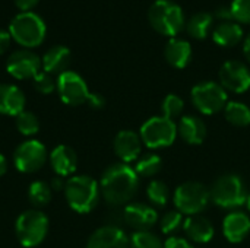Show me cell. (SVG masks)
<instances>
[{"mask_svg":"<svg viewBox=\"0 0 250 248\" xmlns=\"http://www.w3.org/2000/svg\"><path fill=\"white\" fill-rule=\"evenodd\" d=\"M139 189V175L127 164L110 165L100 181V191L104 200L111 206L129 203Z\"/></svg>","mask_w":250,"mask_h":248,"instance_id":"1","label":"cell"},{"mask_svg":"<svg viewBox=\"0 0 250 248\" xmlns=\"http://www.w3.org/2000/svg\"><path fill=\"white\" fill-rule=\"evenodd\" d=\"M148 20L151 26L166 35L176 37L186 25L185 12L173 0H155L148 9Z\"/></svg>","mask_w":250,"mask_h":248,"instance_id":"2","label":"cell"},{"mask_svg":"<svg viewBox=\"0 0 250 248\" xmlns=\"http://www.w3.org/2000/svg\"><path fill=\"white\" fill-rule=\"evenodd\" d=\"M100 186L89 175H75L66 181L64 196L67 205L78 213H89L100 200Z\"/></svg>","mask_w":250,"mask_h":248,"instance_id":"3","label":"cell"},{"mask_svg":"<svg viewBox=\"0 0 250 248\" xmlns=\"http://www.w3.org/2000/svg\"><path fill=\"white\" fill-rule=\"evenodd\" d=\"M9 31L10 37L16 42L31 48L40 45L44 41L47 26L40 15L29 10L16 15L9 25Z\"/></svg>","mask_w":250,"mask_h":248,"instance_id":"4","label":"cell"},{"mask_svg":"<svg viewBox=\"0 0 250 248\" xmlns=\"http://www.w3.org/2000/svg\"><path fill=\"white\" fill-rule=\"evenodd\" d=\"M48 218L40 210H26L15 222V234L21 246L25 248L38 247L47 237Z\"/></svg>","mask_w":250,"mask_h":248,"instance_id":"5","label":"cell"},{"mask_svg":"<svg viewBox=\"0 0 250 248\" xmlns=\"http://www.w3.org/2000/svg\"><path fill=\"white\" fill-rule=\"evenodd\" d=\"M211 200L223 209H237L246 205L248 194L243 180L234 174L220 177L211 190Z\"/></svg>","mask_w":250,"mask_h":248,"instance_id":"6","label":"cell"},{"mask_svg":"<svg viewBox=\"0 0 250 248\" xmlns=\"http://www.w3.org/2000/svg\"><path fill=\"white\" fill-rule=\"evenodd\" d=\"M211 202V191L201 183L189 181L174 191V205L180 213L196 216L204 212Z\"/></svg>","mask_w":250,"mask_h":248,"instance_id":"7","label":"cell"},{"mask_svg":"<svg viewBox=\"0 0 250 248\" xmlns=\"http://www.w3.org/2000/svg\"><path fill=\"white\" fill-rule=\"evenodd\" d=\"M177 126L173 120L161 115V117H152L148 121H145L141 127V140L145 143V146L151 149H160L167 148L173 145V142L177 137Z\"/></svg>","mask_w":250,"mask_h":248,"instance_id":"8","label":"cell"},{"mask_svg":"<svg viewBox=\"0 0 250 248\" xmlns=\"http://www.w3.org/2000/svg\"><path fill=\"white\" fill-rule=\"evenodd\" d=\"M190 95L196 110L207 115L215 114L227 105V91L212 80L195 85Z\"/></svg>","mask_w":250,"mask_h":248,"instance_id":"9","label":"cell"},{"mask_svg":"<svg viewBox=\"0 0 250 248\" xmlns=\"http://www.w3.org/2000/svg\"><path fill=\"white\" fill-rule=\"evenodd\" d=\"M47 161V149L38 140H25L13 152V164L23 174L37 172Z\"/></svg>","mask_w":250,"mask_h":248,"instance_id":"10","label":"cell"},{"mask_svg":"<svg viewBox=\"0 0 250 248\" xmlns=\"http://www.w3.org/2000/svg\"><path fill=\"white\" fill-rule=\"evenodd\" d=\"M56 88L62 101L72 107L86 102L91 94L88 91V85L83 80V77L72 70H66L62 75H59Z\"/></svg>","mask_w":250,"mask_h":248,"instance_id":"11","label":"cell"},{"mask_svg":"<svg viewBox=\"0 0 250 248\" xmlns=\"http://www.w3.org/2000/svg\"><path fill=\"white\" fill-rule=\"evenodd\" d=\"M220 82L224 89L243 94L250 88V70L242 61L229 60L220 69Z\"/></svg>","mask_w":250,"mask_h":248,"instance_id":"12","label":"cell"},{"mask_svg":"<svg viewBox=\"0 0 250 248\" xmlns=\"http://www.w3.org/2000/svg\"><path fill=\"white\" fill-rule=\"evenodd\" d=\"M6 69L16 79H34L40 73L41 58L31 50H18L9 56Z\"/></svg>","mask_w":250,"mask_h":248,"instance_id":"13","label":"cell"},{"mask_svg":"<svg viewBox=\"0 0 250 248\" xmlns=\"http://www.w3.org/2000/svg\"><path fill=\"white\" fill-rule=\"evenodd\" d=\"M129 238L123 229L116 225L98 228L88 240L86 248H129Z\"/></svg>","mask_w":250,"mask_h":248,"instance_id":"14","label":"cell"},{"mask_svg":"<svg viewBox=\"0 0 250 248\" xmlns=\"http://www.w3.org/2000/svg\"><path fill=\"white\" fill-rule=\"evenodd\" d=\"M123 219L129 227H132L136 231H148L155 225L158 215H157L155 209L148 205L129 203L125 208Z\"/></svg>","mask_w":250,"mask_h":248,"instance_id":"15","label":"cell"},{"mask_svg":"<svg viewBox=\"0 0 250 248\" xmlns=\"http://www.w3.org/2000/svg\"><path fill=\"white\" fill-rule=\"evenodd\" d=\"M142 151L141 136L132 130H122L114 137V152L123 161V164H129L138 159Z\"/></svg>","mask_w":250,"mask_h":248,"instance_id":"16","label":"cell"},{"mask_svg":"<svg viewBox=\"0 0 250 248\" xmlns=\"http://www.w3.org/2000/svg\"><path fill=\"white\" fill-rule=\"evenodd\" d=\"M25 108L23 92L9 83H0V114L3 115H19Z\"/></svg>","mask_w":250,"mask_h":248,"instance_id":"17","label":"cell"},{"mask_svg":"<svg viewBox=\"0 0 250 248\" xmlns=\"http://www.w3.org/2000/svg\"><path fill=\"white\" fill-rule=\"evenodd\" d=\"M224 237L230 243H242L250 232V218L245 212H231L223 222Z\"/></svg>","mask_w":250,"mask_h":248,"instance_id":"18","label":"cell"},{"mask_svg":"<svg viewBox=\"0 0 250 248\" xmlns=\"http://www.w3.org/2000/svg\"><path fill=\"white\" fill-rule=\"evenodd\" d=\"M50 165L59 177H69L76 171L78 156L72 148L59 145L50 153Z\"/></svg>","mask_w":250,"mask_h":248,"instance_id":"19","label":"cell"},{"mask_svg":"<svg viewBox=\"0 0 250 248\" xmlns=\"http://www.w3.org/2000/svg\"><path fill=\"white\" fill-rule=\"evenodd\" d=\"M70 63V50L64 45H53L41 58V67L50 75H62Z\"/></svg>","mask_w":250,"mask_h":248,"instance_id":"20","label":"cell"},{"mask_svg":"<svg viewBox=\"0 0 250 248\" xmlns=\"http://www.w3.org/2000/svg\"><path fill=\"white\" fill-rule=\"evenodd\" d=\"M166 60L176 69H183L192 58V45L182 38L173 37L168 39L164 48Z\"/></svg>","mask_w":250,"mask_h":248,"instance_id":"21","label":"cell"},{"mask_svg":"<svg viewBox=\"0 0 250 248\" xmlns=\"http://www.w3.org/2000/svg\"><path fill=\"white\" fill-rule=\"evenodd\" d=\"M177 132L180 137L189 145H201L207 136V126L205 123L195 115H186L180 120L177 126Z\"/></svg>","mask_w":250,"mask_h":248,"instance_id":"22","label":"cell"},{"mask_svg":"<svg viewBox=\"0 0 250 248\" xmlns=\"http://www.w3.org/2000/svg\"><path fill=\"white\" fill-rule=\"evenodd\" d=\"M183 229H185L186 235L198 244L209 243L214 237L212 224L207 218L199 216V215L188 218L183 224Z\"/></svg>","mask_w":250,"mask_h":248,"instance_id":"23","label":"cell"},{"mask_svg":"<svg viewBox=\"0 0 250 248\" xmlns=\"http://www.w3.org/2000/svg\"><path fill=\"white\" fill-rule=\"evenodd\" d=\"M243 38V29L236 20L220 22L212 29V39L221 47H234Z\"/></svg>","mask_w":250,"mask_h":248,"instance_id":"24","label":"cell"},{"mask_svg":"<svg viewBox=\"0 0 250 248\" xmlns=\"http://www.w3.org/2000/svg\"><path fill=\"white\" fill-rule=\"evenodd\" d=\"M214 25V15L209 12H196L186 20V31L196 39H204L208 37Z\"/></svg>","mask_w":250,"mask_h":248,"instance_id":"25","label":"cell"},{"mask_svg":"<svg viewBox=\"0 0 250 248\" xmlns=\"http://www.w3.org/2000/svg\"><path fill=\"white\" fill-rule=\"evenodd\" d=\"M226 118L236 127H246L250 124V108L237 101H231L226 105Z\"/></svg>","mask_w":250,"mask_h":248,"instance_id":"26","label":"cell"},{"mask_svg":"<svg viewBox=\"0 0 250 248\" xmlns=\"http://www.w3.org/2000/svg\"><path fill=\"white\" fill-rule=\"evenodd\" d=\"M28 199L37 208L48 205L50 200H51V187H50V184H47L45 181H34V183H31V186L28 189Z\"/></svg>","mask_w":250,"mask_h":248,"instance_id":"27","label":"cell"},{"mask_svg":"<svg viewBox=\"0 0 250 248\" xmlns=\"http://www.w3.org/2000/svg\"><path fill=\"white\" fill-rule=\"evenodd\" d=\"M146 196L154 206L164 208L168 203L170 191H168V187L166 186V183H163L160 180H154V181H151V184L146 189Z\"/></svg>","mask_w":250,"mask_h":248,"instance_id":"28","label":"cell"},{"mask_svg":"<svg viewBox=\"0 0 250 248\" xmlns=\"http://www.w3.org/2000/svg\"><path fill=\"white\" fill-rule=\"evenodd\" d=\"M161 168H163V159L157 153H149L136 164L135 171L141 177H152L158 174Z\"/></svg>","mask_w":250,"mask_h":248,"instance_id":"29","label":"cell"},{"mask_svg":"<svg viewBox=\"0 0 250 248\" xmlns=\"http://www.w3.org/2000/svg\"><path fill=\"white\" fill-rule=\"evenodd\" d=\"M16 127L19 133L25 136H34L40 130V121L35 114L29 111H22L19 115H16Z\"/></svg>","mask_w":250,"mask_h":248,"instance_id":"30","label":"cell"},{"mask_svg":"<svg viewBox=\"0 0 250 248\" xmlns=\"http://www.w3.org/2000/svg\"><path fill=\"white\" fill-rule=\"evenodd\" d=\"M130 248H164L160 238H157L149 231H136L130 241Z\"/></svg>","mask_w":250,"mask_h":248,"instance_id":"31","label":"cell"},{"mask_svg":"<svg viewBox=\"0 0 250 248\" xmlns=\"http://www.w3.org/2000/svg\"><path fill=\"white\" fill-rule=\"evenodd\" d=\"M183 213H180L179 210H170L167 212L163 219H161V231L167 235H173L176 234L180 228H183Z\"/></svg>","mask_w":250,"mask_h":248,"instance_id":"32","label":"cell"},{"mask_svg":"<svg viewBox=\"0 0 250 248\" xmlns=\"http://www.w3.org/2000/svg\"><path fill=\"white\" fill-rule=\"evenodd\" d=\"M183 107H185L183 99L180 96H177L176 94H170L163 101V105H161L163 115L174 121V118H177L182 114Z\"/></svg>","mask_w":250,"mask_h":248,"instance_id":"33","label":"cell"},{"mask_svg":"<svg viewBox=\"0 0 250 248\" xmlns=\"http://www.w3.org/2000/svg\"><path fill=\"white\" fill-rule=\"evenodd\" d=\"M34 88L37 92L42 94V95H48L56 89V80L53 79V76L47 72H40L34 79H32Z\"/></svg>","mask_w":250,"mask_h":248,"instance_id":"34","label":"cell"},{"mask_svg":"<svg viewBox=\"0 0 250 248\" xmlns=\"http://www.w3.org/2000/svg\"><path fill=\"white\" fill-rule=\"evenodd\" d=\"M230 6L234 20L250 23V0H233Z\"/></svg>","mask_w":250,"mask_h":248,"instance_id":"35","label":"cell"},{"mask_svg":"<svg viewBox=\"0 0 250 248\" xmlns=\"http://www.w3.org/2000/svg\"><path fill=\"white\" fill-rule=\"evenodd\" d=\"M214 16H215L217 19H220L221 22L234 20L233 12H231V6H220V7H217V10L214 12Z\"/></svg>","mask_w":250,"mask_h":248,"instance_id":"36","label":"cell"},{"mask_svg":"<svg viewBox=\"0 0 250 248\" xmlns=\"http://www.w3.org/2000/svg\"><path fill=\"white\" fill-rule=\"evenodd\" d=\"M164 248H193L186 240L183 238H179V237H170L166 244H164Z\"/></svg>","mask_w":250,"mask_h":248,"instance_id":"37","label":"cell"},{"mask_svg":"<svg viewBox=\"0 0 250 248\" xmlns=\"http://www.w3.org/2000/svg\"><path fill=\"white\" fill-rule=\"evenodd\" d=\"M86 102H88L89 107L94 108V110H101V108L105 105V99H104V96L100 95V94H89Z\"/></svg>","mask_w":250,"mask_h":248,"instance_id":"38","label":"cell"},{"mask_svg":"<svg viewBox=\"0 0 250 248\" xmlns=\"http://www.w3.org/2000/svg\"><path fill=\"white\" fill-rule=\"evenodd\" d=\"M10 45V32L0 29V54H3Z\"/></svg>","mask_w":250,"mask_h":248,"instance_id":"39","label":"cell"},{"mask_svg":"<svg viewBox=\"0 0 250 248\" xmlns=\"http://www.w3.org/2000/svg\"><path fill=\"white\" fill-rule=\"evenodd\" d=\"M40 0H15V4L22 10V12H29L31 7H34Z\"/></svg>","mask_w":250,"mask_h":248,"instance_id":"40","label":"cell"},{"mask_svg":"<svg viewBox=\"0 0 250 248\" xmlns=\"http://www.w3.org/2000/svg\"><path fill=\"white\" fill-rule=\"evenodd\" d=\"M64 186L66 183H63V177H56L53 181H51V189L53 190H64Z\"/></svg>","mask_w":250,"mask_h":248,"instance_id":"41","label":"cell"},{"mask_svg":"<svg viewBox=\"0 0 250 248\" xmlns=\"http://www.w3.org/2000/svg\"><path fill=\"white\" fill-rule=\"evenodd\" d=\"M243 53H245L246 58L250 61V34L246 37V39L243 42Z\"/></svg>","mask_w":250,"mask_h":248,"instance_id":"42","label":"cell"},{"mask_svg":"<svg viewBox=\"0 0 250 248\" xmlns=\"http://www.w3.org/2000/svg\"><path fill=\"white\" fill-rule=\"evenodd\" d=\"M7 171V161L6 158L0 153V177H3Z\"/></svg>","mask_w":250,"mask_h":248,"instance_id":"43","label":"cell"},{"mask_svg":"<svg viewBox=\"0 0 250 248\" xmlns=\"http://www.w3.org/2000/svg\"><path fill=\"white\" fill-rule=\"evenodd\" d=\"M246 206H248V209H249V212H250V194L248 196V200H246Z\"/></svg>","mask_w":250,"mask_h":248,"instance_id":"44","label":"cell"}]
</instances>
